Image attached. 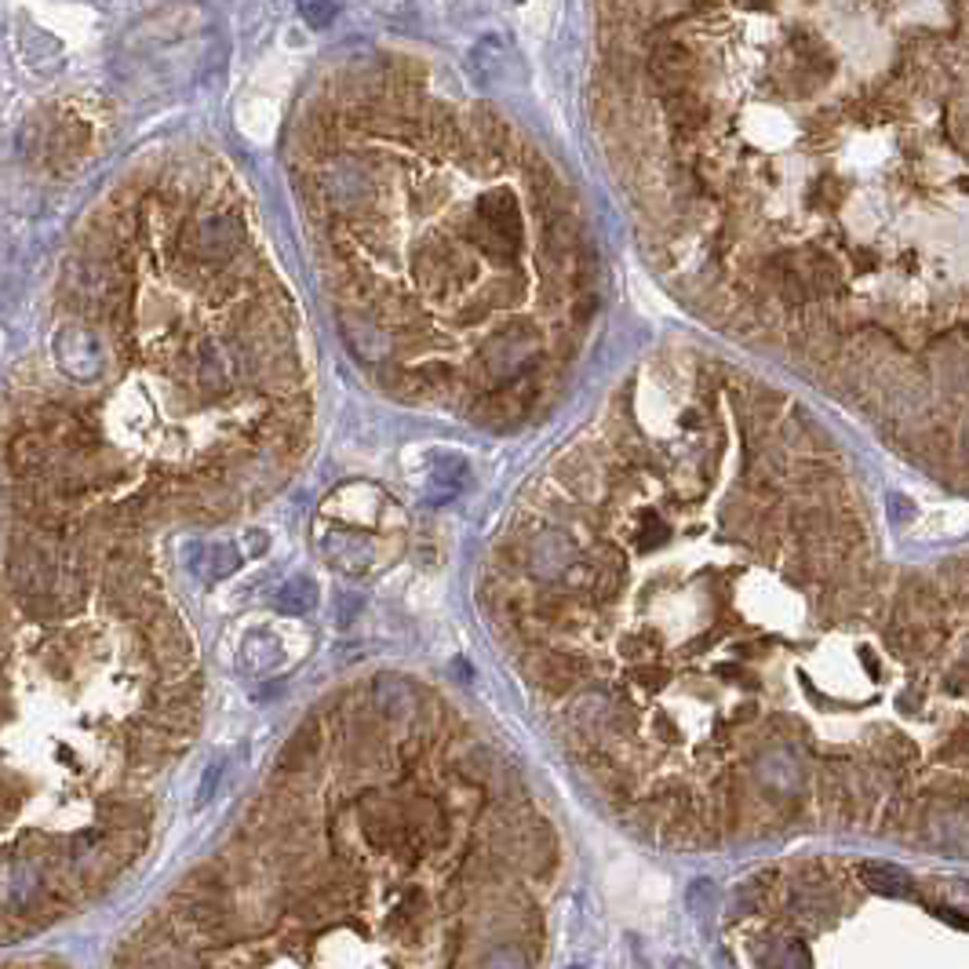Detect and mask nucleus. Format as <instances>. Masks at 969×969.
<instances>
[{
    "instance_id": "nucleus-9",
    "label": "nucleus",
    "mask_w": 969,
    "mask_h": 969,
    "mask_svg": "<svg viewBox=\"0 0 969 969\" xmlns=\"http://www.w3.org/2000/svg\"><path fill=\"white\" fill-rule=\"evenodd\" d=\"M313 602H318V587H313L310 580H302V576L288 580L285 587L277 591V605H282L285 613H307Z\"/></svg>"
},
{
    "instance_id": "nucleus-2",
    "label": "nucleus",
    "mask_w": 969,
    "mask_h": 969,
    "mask_svg": "<svg viewBox=\"0 0 969 969\" xmlns=\"http://www.w3.org/2000/svg\"><path fill=\"white\" fill-rule=\"evenodd\" d=\"M580 565H583L580 547L572 543L565 532L532 536L529 551H525V569H529L536 580H569Z\"/></svg>"
},
{
    "instance_id": "nucleus-1",
    "label": "nucleus",
    "mask_w": 969,
    "mask_h": 969,
    "mask_svg": "<svg viewBox=\"0 0 969 969\" xmlns=\"http://www.w3.org/2000/svg\"><path fill=\"white\" fill-rule=\"evenodd\" d=\"M543 354V340L529 329H507L496 332L493 340L482 346L474 365V394L482 390H504L521 383L536 368V361Z\"/></svg>"
},
{
    "instance_id": "nucleus-6",
    "label": "nucleus",
    "mask_w": 969,
    "mask_h": 969,
    "mask_svg": "<svg viewBox=\"0 0 969 969\" xmlns=\"http://www.w3.org/2000/svg\"><path fill=\"white\" fill-rule=\"evenodd\" d=\"M580 674H583V660L569 657V652H547V657L536 663V682L543 689H554V693L572 689L580 682Z\"/></svg>"
},
{
    "instance_id": "nucleus-5",
    "label": "nucleus",
    "mask_w": 969,
    "mask_h": 969,
    "mask_svg": "<svg viewBox=\"0 0 969 969\" xmlns=\"http://www.w3.org/2000/svg\"><path fill=\"white\" fill-rule=\"evenodd\" d=\"M343 335L350 340V346H354V354L365 357V361H383L390 354L387 332H379L372 318H346L343 321Z\"/></svg>"
},
{
    "instance_id": "nucleus-7",
    "label": "nucleus",
    "mask_w": 969,
    "mask_h": 969,
    "mask_svg": "<svg viewBox=\"0 0 969 969\" xmlns=\"http://www.w3.org/2000/svg\"><path fill=\"white\" fill-rule=\"evenodd\" d=\"M190 562L197 572H205V576H227V572L238 569L241 554L233 551L230 543H201V547H190Z\"/></svg>"
},
{
    "instance_id": "nucleus-8",
    "label": "nucleus",
    "mask_w": 969,
    "mask_h": 969,
    "mask_svg": "<svg viewBox=\"0 0 969 969\" xmlns=\"http://www.w3.org/2000/svg\"><path fill=\"white\" fill-rule=\"evenodd\" d=\"M313 758H318V729H313L310 722V726H302L296 737L288 740L282 755V773H307Z\"/></svg>"
},
{
    "instance_id": "nucleus-3",
    "label": "nucleus",
    "mask_w": 969,
    "mask_h": 969,
    "mask_svg": "<svg viewBox=\"0 0 969 969\" xmlns=\"http://www.w3.org/2000/svg\"><path fill=\"white\" fill-rule=\"evenodd\" d=\"M58 365H63L69 376H96L102 368V346L96 340V332L66 329L58 335Z\"/></svg>"
},
{
    "instance_id": "nucleus-10",
    "label": "nucleus",
    "mask_w": 969,
    "mask_h": 969,
    "mask_svg": "<svg viewBox=\"0 0 969 969\" xmlns=\"http://www.w3.org/2000/svg\"><path fill=\"white\" fill-rule=\"evenodd\" d=\"M663 536H668V525H663L660 514H657V510H641L638 529H635L638 551H652V547H660V543H663Z\"/></svg>"
},
{
    "instance_id": "nucleus-4",
    "label": "nucleus",
    "mask_w": 969,
    "mask_h": 969,
    "mask_svg": "<svg viewBox=\"0 0 969 969\" xmlns=\"http://www.w3.org/2000/svg\"><path fill=\"white\" fill-rule=\"evenodd\" d=\"M372 700H376V711L387 718H405L412 715L416 704H419V693L412 682H401V679H379L372 682Z\"/></svg>"
}]
</instances>
